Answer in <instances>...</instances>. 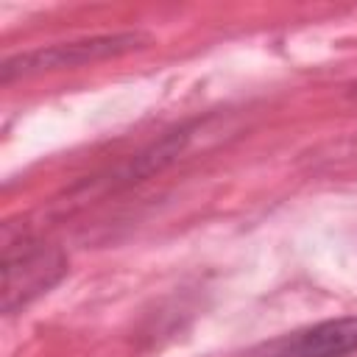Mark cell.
Listing matches in <instances>:
<instances>
[{
    "mask_svg": "<svg viewBox=\"0 0 357 357\" xmlns=\"http://www.w3.org/2000/svg\"><path fill=\"white\" fill-rule=\"evenodd\" d=\"M148 42H151V36L142 31H123V33H100V36H89V39L33 47V50L6 59L3 84H11L17 78L42 75V73H56V70H75V67L114 59V56H126L131 50L145 47Z\"/></svg>",
    "mask_w": 357,
    "mask_h": 357,
    "instance_id": "1",
    "label": "cell"
},
{
    "mask_svg": "<svg viewBox=\"0 0 357 357\" xmlns=\"http://www.w3.org/2000/svg\"><path fill=\"white\" fill-rule=\"evenodd\" d=\"M67 271L59 248L20 237L3 245V310L14 312L36 296L47 293Z\"/></svg>",
    "mask_w": 357,
    "mask_h": 357,
    "instance_id": "2",
    "label": "cell"
},
{
    "mask_svg": "<svg viewBox=\"0 0 357 357\" xmlns=\"http://www.w3.org/2000/svg\"><path fill=\"white\" fill-rule=\"evenodd\" d=\"M357 351V315L329 318L257 349V357H346Z\"/></svg>",
    "mask_w": 357,
    "mask_h": 357,
    "instance_id": "3",
    "label": "cell"
},
{
    "mask_svg": "<svg viewBox=\"0 0 357 357\" xmlns=\"http://www.w3.org/2000/svg\"><path fill=\"white\" fill-rule=\"evenodd\" d=\"M349 98H351V100H357V84H354V86L349 89Z\"/></svg>",
    "mask_w": 357,
    "mask_h": 357,
    "instance_id": "4",
    "label": "cell"
}]
</instances>
